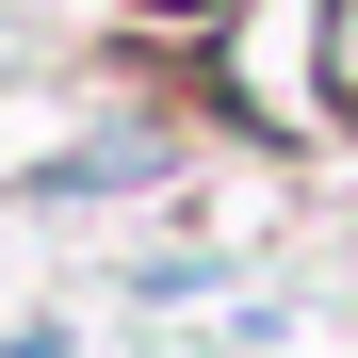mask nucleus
I'll list each match as a JSON object with an SVG mask.
<instances>
[{
  "label": "nucleus",
  "mask_w": 358,
  "mask_h": 358,
  "mask_svg": "<svg viewBox=\"0 0 358 358\" xmlns=\"http://www.w3.org/2000/svg\"><path fill=\"white\" fill-rule=\"evenodd\" d=\"M326 82L358 98V0H326Z\"/></svg>",
  "instance_id": "obj_1"
}]
</instances>
